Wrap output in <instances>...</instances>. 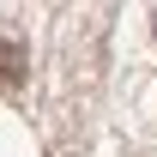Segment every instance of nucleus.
<instances>
[{
  "instance_id": "obj_1",
  "label": "nucleus",
  "mask_w": 157,
  "mask_h": 157,
  "mask_svg": "<svg viewBox=\"0 0 157 157\" xmlns=\"http://www.w3.org/2000/svg\"><path fill=\"white\" fill-rule=\"evenodd\" d=\"M0 85H18V48L0 42Z\"/></svg>"
}]
</instances>
